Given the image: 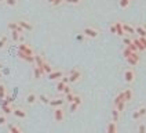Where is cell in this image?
<instances>
[{"label": "cell", "instance_id": "6da1fadb", "mask_svg": "<svg viewBox=\"0 0 146 133\" xmlns=\"http://www.w3.org/2000/svg\"><path fill=\"white\" fill-rule=\"evenodd\" d=\"M68 78H69V83H76L80 81L81 72L79 69H72V71L69 72V75H68Z\"/></svg>", "mask_w": 146, "mask_h": 133}, {"label": "cell", "instance_id": "7a4b0ae2", "mask_svg": "<svg viewBox=\"0 0 146 133\" xmlns=\"http://www.w3.org/2000/svg\"><path fill=\"white\" fill-rule=\"evenodd\" d=\"M54 119H55V122H58V124L64 122V119H65V111L61 107L54 109Z\"/></svg>", "mask_w": 146, "mask_h": 133}, {"label": "cell", "instance_id": "3957f363", "mask_svg": "<svg viewBox=\"0 0 146 133\" xmlns=\"http://www.w3.org/2000/svg\"><path fill=\"white\" fill-rule=\"evenodd\" d=\"M123 78H124V82L127 83H132L134 81H135V72L131 69V68H128V69H125L124 71V75H123Z\"/></svg>", "mask_w": 146, "mask_h": 133}, {"label": "cell", "instance_id": "277c9868", "mask_svg": "<svg viewBox=\"0 0 146 133\" xmlns=\"http://www.w3.org/2000/svg\"><path fill=\"white\" fill-rule=\"evenodd\" d=\"M146 115V105H142V107H139L134 114H132V119L134 121H138L141 118H143Z\"/></svg>", "mask_w": 146, "mask_h": 133}, {"label": "cell", "instance_id": "5b68a950", "mask_svg": "<svg viewBox=\"0 0 146 133\" xmlns=\"http://www.w3.org/2000/svg\"><path fill=\"white\" fill-rule=\"evenodd\" d=\"M18 51H21V53H25V54H28V56H33L35 53H33L32 47L29 46V44H26V43H21L19 46H18Z\"/></svg>", "mask_w": 146, "mask_h": 133}, {"label": "cell", "instance_id": "8992f818", "mask_svg": "<svg viewBox=\"0 0 146 133\" xmlns=\"http://www.w3.org/2000/svg\"><path fill=\"white\" fill-rule=\"evenodd\" d=\"M83 33L86 35V36H88V38H98V31L97 29H94V28H84L83 29Z\"/></svg>", "mask_w": 146, "mask_h": 133}, {"label": "cell", "instance_id": "52a82bcc", "mask_svg": "<svg viewBox=\"0 0 146 133\" xmlns=\"http://www.w3.org/2000/svg\"><path fill=\"white\" fill-rule=\"evenodd\" d=\"M33 57H35V64H36V66L40 69L41 75H43V64H44V60H43V57H41L40 54H35Z\"/></svg>", "mask_w": 146, "mask_h": 133}, {"label": "cell", "instance_id": "ba28073f", "mask_svg": "<svg viewBox=\"0 0 146 133\" xmlns=\"http://www.w3.org/2000/svg\"><path fill=\"white\" fill-rule=\"evenodd\" d=\"M62 76H64L62 71H52L51 74H48V79L50 81H59Z\"/></svg>", "mask_w": 146, "mask_h": 133}, {"label": "cell", "instance_id": "9c48e42d", "mask_svg": "<svg viewBox=\"0 0 146 133\" xmlns=\"http://www.w3.org/2000/svg\"><path fill=\"white\" fill-rule=\"evenodd\" d=\"M13 114L17 116V118H26V111H25L24 108H13Z\"/></svg>", "mask_w": 146, "mask_h": 133}, {"label": "cell", "instance_id": "30bf717a", "mask_svg": "<svg viewBox=\"0 0 146 133\" xmlns=\"http://www.w3.org/2000/svg\"><path fill=\"white\" fill-rule=\"evenodd\" d=\"M65 103V99H55V100H50V105L54 108H58V107H62Z\"/></svg>", "mask_w": 146, "mask_h": 133}, {"label": "cell", "instance_id": "8fae6325", "mask_svg": "<svg viewBox=\"0 0 146 133\" xmlns=\"http://www.w3.org/2000/svg\"><path fill=\"white\" fill-rule=\"evenodd\" d=\"M17 24L19 25V26H21V28H22L24 31H32V29H33L32 24H29L28 21H24V19H19V21H18Z\"/></svg>", "mask_w": 146, "mask_h": 133}, {"label": "cell", "instance_id": "7c38bea8", "mask_svg": "<svg viewBox=\"0 0 146 133\" xmlns=\"http://www.w3.org/2000/svg\"><path fill=\"white\" fill-rule=\"evenodd\" d=\"M123 94H124V101L125 103H130L132 97H134V93L131 89H125V90H123Z\"/></svg>", "mask_w": 146, "mask_h": 133}, {"label": "cell", "instance_id": "4fadbf2b", "mask_svg": "<svg viewBox=\"0 0 146 133\" xmlns=\"http://www.w3.org/2000/svg\"><path fill=\"white\" fill-rule=\"evenodd\" d=\"M123 31H124L125 35H135V28L131 26V25L123 24Z\"/></svg>", "mask_w": 146, "mask_h": 133}, {"label": "cell", "instance_id": "5bb4252c", "mask_svg": "<svg viewBox=\"0 0 146 133\" xmlns=\"http://www.w3.org/2000/svg\"><path fill=\"white\" fill-rule=\"evenodd\" d=\"M25 101H26L28 104H35V103L37 101V96H36L35 93H29V94L25 97Z\"/></svg>", "mask_w": 146, "mask_h": 133}, {"label": "cell", "instance_id": "9a60e30c", "mask_svg": "<svg viewBox=\"0 0 146 133\" xmlns=\"http://www.w3.org/2000/svg\"><path fill=\"white\" fill-rule=\"evenodd\" d=\"M106 133H117V124L109 122L106 126Z\"/></svg>", "mask_w": 146, "mask_h": 133}, {"label": "cell", "instance_id": "2e32d148", "mask_svg": "<svg viewBox=\"0 0 146 133\" xmlns=\"http://www.w3.org/2000/svg\"><path fill=\"white\" fill-rule=\"evenodd\" d=\"M114 28H116V35H119V36H124V35H125L124 31H123L121 22H114Z\"/></svg>", "mask_w": 146, "mask_h": 133}, {"label": "cell", "instance_id": "e0dca14e", "mask_svg": "<svg viewBox=\"0 0 146 133\" xmlns=\"http://www.w3.org/2000/svg\"><path fill=\"white\" fill-rule=\"evenodd\" d=\"M120 114H121V112H119L116 108H113V109H112V122L117 124V122L120 121Z\"/></svg>", "mask_w": 146, "mask_h": 133}, {"label": "cell", "instance_id": "ac0fdd59", "mask_svg": "<svg viewBox=\"0 0 146 133\" xmlns=\"http://www.w3.org/2000/svg\"><path fill=\"white\" fill-rule=\"evenodd\" d=\"M52 71H54V69H52V66L50 65L47 61H44V64H43V74H47V75H48V74H51Z\"/></svg>", "mask_w": 146, "mask_h": 133}, {"label": "cell", "instance_id": "d6986e66", "mask_svg": "<svg viewBox=\"0 0 146 133\" xmlns=\"http://www.w3.org/2000/svg\"><path fill=\"white\" fill-rule=\"evenodd\" d=\"M8 132L10 133H24L17 125H14V124H10L8 125Z\"/></svg>", "mask_w": 146, "mask_h": 133}, {"label": "cell", "instance_id": "ffe728a7", "mask_svg": "<svg viewBox=\"0 0 146 133\" xmlns=\"http://www.w3.org/2000/svg\"><path fill=\"white\" fill-rule=\"evenodd\" d=\"M135 33L139 35L141 38H146V29L143 26H137V28H135Z\"/></svg>", "mask_w": 146, "mask_h": 133}, {"label": "cell", "instance_id": "44dd1931", "mask_svg": "<svg viewBox=\"0 0 146 133\" xmlns=\"http://www.w3.org/2000/svg\"><path fill=\"white\" fill-rule=\"evenodd\" d=\"M132 43L135 44V47H137V50H138V51H143V50H145L143 44H142V43L139 42L138 38H137V39H132Z\"/></svg>", "mask_w": 146, "mask_h": 133}, {"label": "cell", "instance_id": "7402d4cb", "mask_svg": "<svg viewBox=\"0 0 146 133\" xmlns=\"http://www.w3.org/2000/svg\"><path fill=\"white\" fill-rule=\"evenodd\" d=\"M6 96H7V89L3 83H0V100H4Z\"/></svg>", "mask_w": 146, "mask_h": 133}, {"label": "cell", "instance_id": "603a6c76", "mask_svg": "<svg viewBox=\"0 0 146 133\" xmlns=\"http://www.w3.org/2000/svg\"><path fill=\"white\" fill-rule=\"evenodd\" d=\"M1 111H3L4 115L13 114V107H11V105H1Z\"/></svg>", "mask_w": 146, "mask_h": 133}, {"label": "cell", "instance_id": "cb8c5ba5", "mask_svg": "<svg viewBox=\"0 0 146 133\" xmlns=\"http://www.w3.org/2000/svg\"><path fill=\"white\" fill-rule=\"evenodd\" d=\"M125 104H127L125 101H120L119 104H116V105H114V108H116L119 112H123V111H124V108H125Z\"/></svg>", "mask_w": 146, "mask_h": 133}, {"label": "cell", "instance_id": "d4e9b609", "mask_svg": "<svg viewBox=\"0 0 146 133\" xmlns=\"http://www.w3.org/2000/svg\"><path fill=\"white\" fill-rule=\"evenodd\" d=\"M120 101H124V94H123V91H120V93H119V94L114 97V101H113L114 105H116V104H119Z\"/></svg>", "mask_w": 146, "mask_h": 133}, {"label": "cell", "instance_id": "484cf974", "mask_svg": "<svg viewBox=\"0 0 146 133\" xmlns=\"http://www.w3.org/2000/svg\"><path fill=\"white\" fill-rule=\"evenodd\" d=\"M65 83L62 82V81H61V79H59V81H58V83H57V91H59V93H62V91H64V89H65Z\"/></svg>", "mask_w": 146, "mask_h": 133}, {"label": "cell", "instance_id": "4316f807", "mask_svg": "<svg viewBox=\"0 0 146 133\" xmlns=\"http://www.w3.org/2000/svg\"><path fill=\"white\" fill-rule=\"evenodd\" d=\"M73 99H74V93H73V91H70V93L65 94V101H68L69 104H70V103H73Z\"/></svg>", "mask_w": 146, "mask_h": 133}, {"label": "cell", "instance_id": "83f0119b", "mask_svg": "<svg viewBox=\"0 0 146 133\" xmlns=\"http://www.w3.org/2000/svg\"><path fill=\"white\" fill-rule=\"evenodd\" d=\"M33 75H35V79H40L41 72H40V69H39L37 66H35V68H33Z\"/></svg>", "mask_w": 146, "mask_h": 133}, {"label": "cell", "instance_id": "f1b7e54d", "mask_svg": "<svg viewBox=\"0 0 146 133\" xmlns=\"http://www.w3.org/2000/svg\"><path fill=\"white\" fill-rule=\"evenodd\" d=\"M11 103H13V97H8V96H6V97H4V100H3V104H1V105H11Z\"/></svg>", "mask_w": 146, "mask_h": 133}, {"label": "cell", "instance_id": "f546056e", "mask_svg": "<svg viewBox=\"0 0 146 133\" xmlns=\"http://www.w3.org/2000/svg\"><path fill=\"white\" fill-rule=\"evenodd\" d=\"M73 103H76L79 107L81 105V103H83V100H81V97L79 96V94H74V99H73Z\"/></svg>", "mask_w": 146, "mask_h": 133}, {"label": "cell", "instance_id": "4dcf8cb0", "mask_svg": "<svg viewBox=\"0 0 146 133\" xmlns=\"http://www.w3.org/2000/svg\"><path fill=\"white\" fill-rule=\"evenodd\" d=\"M6 43H7V36H1L0 38V49H3L6 46Z\"/></svg>", "mask_w": 146, "mask_h": 133}, {"label": "cell", "instance_id": "1f68e13d", "mask_svg": "<svg viewBox=\"0 0 146 133\" xmlns=\"http://www.w3.org/2000/svg\"><path fill=\"white\" fill-rule=\"evenodd\" d=\"M11 38H13L14 42H18V39H19V33L17 32V31H11Z\"/></svg>", "mask_w": 146, "mask_h": 133}, {"label": "cell", "instance_id": "d6a6232c", "mask_svg": "<svg viewBox=\"0 0 146 133\" xmlns=\"http://www.w3.org/2000/svg\"><path fill=\"white\" fill-rule=\"evenodd\" d=\"M125 47H127L128 50H131L132 53H138V50H137V47H135V44H134L132 42H131V43L128 44V46H125Z\"/></svg>", "mask_w": 146, "mask_h": 133}, {"label": "cell", "instance_id": "836d02e7", "mask_svg": "<svg viewBox=\"0 0 146 133\" xmlns=\"http://www.w3.org/2000/svg\"><path fill=\"white\" fill-rule=\"evenodd\" d=\"M131 54H132V51L131 50H128L127 47L123 50V56H124V58H128V57H131Z\"/></svg>", "mask_w": 146, "mask_h": 133}, {"label": "cell", "instance_id": "e575fe53", "mask_svg": "<svg viewBox=\"0 0 146 133\" xmlns=\"http://www.w3.org/2000/svg\"><path fill=\"white\" fill-rule=\"evenodd\" d=\"M138 133H146V125L145 124L138 125Z\"/></svg>", "mask_w": 146, "mask_h": 133}, {"label": "cell", "instance_id": "d590c367", "mask_svg": "<svg viewBox=\"0 0 146 133\" xmlns=\"http://www.w3.org/2000/svg\"><path fill=\"white\" fill-rule=\"evenodd\" d=\"M4 1L10 7H14V6H17V3H18V0H4Z\"/></svg>", "mask_w": 146, "mask_h": 133}, {"label": "cell", "instance_id": "8d00e7d4", "mask_svg": "<svg viewBox=\"0 0 146 133\" xmlns=\"http://www.w3.org/2000/svg\"><path fill=\"white\" fill-rule=\"evenodd\" d=\"M77 108H79V105H77L76 103H70V105H69V111H70V112H74V111H77Z\"/></svg>", "mask_w": 146, "mask_h": 133}, {"label": "cell", "instance_id": "74e56055", "mask_svg": "<svg viewBox=\"0 0 146 133\" xmlns=\"http://www.w3.org/2000/svg\"><path fill=\"white\" fill-rule=\"evenodd\" d=\"M128 4H130V0H120V7L121 8L128 7Z\"/></svg>", "mask_w": 146, "mask_h": 133}, {"label": "cell", "instance_id": "f35d334b", "mask_svg": "<svg viewBox=\"0 0 146 133\" xmlns=\"http://www.w3.org/2000/svg\"><path fill=\"white\" fill-rule=\"evenodd\" d=\"M39 100H40L41 103H44V104H48V103H50V99H48V97H47V96H43V94H41L40 97H39Z\"/></svg>", "mask_w": 146, "mask_h": 133}, {"label": "cell", "instance_id": "ab89813d", "mask_svg": "<svg viewBox=\"0 0 146 133\" xmlns=\"http://www.w3.org/2000/svg\"><path fill=\"white\" fill-rule=\"evenodd\" d=\"M7 124V118L4 115H0V126H3V125Z\"/></svg>", "mask_w": 146, "mask_h": 133}, {"label": "cell", "instance_id": "60d3db41", "mask_svg": "<svg viewBox=\"0 0 146 133\" xmlns=\"http://www.w3.org/2000/svg\"><path fill=\"white\" fill-rule=\"evenodd\" d=\"M125 60H127V62H128V64H131V65H137V64H138V62H137V61H135L132 57H128V58H125Z\"/></svg>", "mask_w": 146, "mask_h": 133}, {"label": "cell", "instance_id": "b9f144b4", "mask_svg": "<svg viewBox=\"0 0 146 133\" xmlns=\"http://www.w3.org/2000/svg\"><path fill=\"white\" fill-rule=\"evenodd\" d=\"M123 42H124V44H125V46H128L131 42H132V39H130L128 36H124V38H123Z\"/></svg>", "mask_w": 146, "mask_h": 133}, {"label": "cell", "instance_id": "7bdbcfd3", "mask_svg": "<svg viewBox=\"0 0 146 133\" xmlns=\"http://www.w3.org/2000/svg\"><path fill=\"white\" fill-rule=\"evenodd\" d=\"M70 91H72V89H70V86H68V85H66V86H65V89H64V91H62V93H64V94H68V93H70Z\"/></svg>", "mask_w": 146, "mask_h": 133}, {"label": "cell", "instance_id": "ee69618b", "mask_svg": "<svg viewBox=\"0 0 146 133\" xmlns=\"http://www.w3.org/2000/svg\"><path fill=\"white\" fill-rule=\"evenodd\" d=\"M138 39H139V42L143 44V47H145V50H146V38H141V36H139Z\"/></svg>", "mask_w": 146, "mask_h": 133}, {"label": "cell", "instance_id": "f6af8a7d", "mask_svg": "<svg viewBox=\"0 0 146 133\" xmlns=\"http://www.w3.org/2000/svg\"><path fill=\"white\" fill-rule=\"evenodd\" d=\"M66 3H69V4H79L80 1L79 0H65Z\"/></svg>", "mask_w": 146, "mask_h": 133}, {"label": "cell", "instance_id": "bcb514c9", "mask_svg": "<svg viewBox=\"0 0 146 133\" xmlns=\"http://www.w3.org/2000/svg\"><path fill=\"white\" fill-rule=\"evenodd\" d=\"M61 81L65 83V85H68V83H69V78H68V76H62V78H61Z\"/></svg>", "mask_w": 146, "mask_h": 133}, {"label": "cell", "instance_id": "7dc6e473", "mask_svg": "<svg viewBox=\"0 0 146 133\" xmlns=\"http://www.w3.org/2000/svg\"><path fill=\"white\" fill-rule=\"evenodd\" d=\"M62 1H65V0H54V3H52V6H59Z\"/></svg>", "mask_w": 146, "mask_h": 133}, {"label": "cell", "instance_id": "c3c4849f", "mask_svg": "<svg viewBox=\"0 0 146 133\" xmlns=\"http://www.w3.org/2000/svg\"><path fill=\"white\" fill-rule=\"evenodd\" d=\"M110 32L113 33V35H116V28H114V25H112V26H110Z\"/></svg>", "mask_w": 146, "mask_h": 133}, {"label": "cell", "instance_id": "681fc988", "mask_svg": "<svg viewBox=\"0 0 146 133\" xmlns=\"http://www.w3.org/2000/svg\"><path fill=\"white\" fill-rule=\"evenodd\" d=\"M47 1H48L50 4H52V3H54V0H47Z\"/></svg>", "mask_w": 146, "mask_h": 133}, {"label": "cell", "instance_id": "f907efd6", "mask_svg": "<svg viewBox=\"0 0 146 133\" xmlns=\"http://www.w3.org/2000/svg\"><path fill=\"white\" fill-rule=\"evenodd\" d=\"M1 1H4V0H0V3H1Z\"/></svg>", "mask_w": 146, "mask_h": 133}, {"label": "cell", "instance_id": "816d5d0a", "mask_svg": "<svg viewBox=\"0 0 146 133\" xmlns=\"http://www.w3.org/2000/svg\"><path fill=\"white\" fill-rule=\"evenodd\" d=\"M0 69H1V64H0Z\"/></svg>", "mask_w": 146, "mask_h": 133}, {"label": "cell", "instance_id": "f5cc1de1", "mask_svg": "<svg viewBox=\"0 0 146 133\" xmlns=\"http://www.w3.org/2000/svg\"><path fill=\"white\" fill-rule=\"evenodd\" d=\"M79 1H81V0H79Z\"/></svg>", "mask_w": 146, "mask_h": 133}, {"label": "cell", "instance_id": "db71d44e", "mask_svg": "<svg viewBox=\"0 0 146 133\" xmlns=\"http://www.w3.org/2000/svg\"><path fill=\"white\" fill-rule=\"evenodd\" d=\"M8 133H10V132H8Z\"/></svg>", "mask_w": 146, "mask_h": 133}]
</instances>
